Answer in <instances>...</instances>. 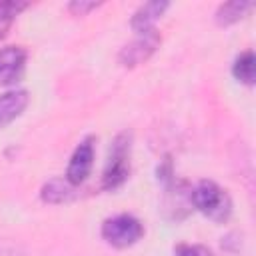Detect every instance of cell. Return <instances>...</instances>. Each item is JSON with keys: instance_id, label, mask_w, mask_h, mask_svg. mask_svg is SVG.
Here are the masks:
<instances>
[{"instance_id": "6da1fadb", "label": "cell", "mask_w": 256, "mask_h": 256, "mask_svg": "<svg viewBox=\"0 0 256 256\" xmlns=\"http://www.w3.org/2000/svg\"><path fill=\"white\" fill-rule=\"evenodd\" d=\"M190 204L212 222H226L232 214L230 194L212 180H202L190 190Z\"/></svg>"}, {"instance_id": "7a4b0ae2", "label": "cell", "mask_w": 256, "mask_h": 256, "mask_svg": "<svg viewBox=\"0 0 256 256\" xmlns=\"http://www.w3.org/2000/svg\"><path fill=\"white\" fill-rule=\"evenodd\" d=\"M130 134L122 132L116 136L112 148H110V156L102 174V188L104 190H116L120 188L128 176H130Z\"/></svg>"}, {"instance_id": "3957f363", "label": "cell", "mask_w": 256, "mask_h": 256, "mask_svg": "<svg viewBox=\"0 0 256 256\" xmlns=\"http://www.w3.org/2000/svg\"><path fill=\"white\" fill-rule=\"evenodd\" d=\"M144 236V224L132 214H118L102 224V238L114 248H130Z\"/></svg>"}, {"instance_id": "277c9868", "label": "cell", "mask_w": 256, "mask_h": 256, "mask_svg": "<svg viewBox=\"0 0 256 256\" xmlns=\"http://www.w3.org/2000/svg\"><path fill=\"white\" fill-rule=\"evenodd\" d=\"M160 42H162V36H160V32L156 28H150V30H144V32H136V38L132 42H128L120 50L118 60H120V64L124 68L140 66L160 48Z\"/></svg>"}, {"instance_id": "5b68a950", "label": "cell", "mask_w": 256, "mask_h": 256, "mask_svg": "<svg viewBox=\"0 0 256 256\" xmlns=\"http://www.w3.org/2000/svg\"><path fill=\"white\" fill-rule=\"evenodd\" d=\"M94 156H96L94 138L88 136L76 146V150H74V154L68 162V168H66V180L72 186H80L82 182L88 180V176L92 172V166H94Z\"/></svg>"}, {"instance_id": "8992f818", "label": "cell", "mask_w": 256, "mask_h": 256, "mask_svg": "<svg viewBox=\"0 0 256 256\" xmlns=\"http://www.w3.org/2000/svg\"><path fill=\"white\" fill-rule=\"evenodd\" d=\"M28 54L20 46H4L0 48V84L12 86L22 80L26 72Z\"/></svg>"}, {"instance_id": "52a82bcc", "label": "cell", "mask_w": 256, "mask_h": 256, "mask_svg": "<svg viewBox=\"0 0 256 256\" xmlns=\"http://www.w3.org/2000/svg\"><path fill=\"white\" fill-rule=\"evenodd\" d=\"M30 102V94L26 90H10L0 96V128L14 122Z\"/></svg>"}, {"instance_id": "ba28073f", "label": "cell", "mask_w": 256, "mask_h": 256, "mask_svg": "<svg viewBox=\"0 0 256 256\" xmlns=\"http://www.w3.org/2000/svg\"><path fill=\"white\" fill-rule=\"evenodd\" d=\"M166 8H168V2H158V0L142 4V6L134 12V16H132V20H130L132 30H134V32H144V30L156 28L154 24H156V20L164 14Z\"/></svg>"}, {"instance_id": "9c48e42d", "label": "cell", "mask_w": 256, "mask_h": 256, "mask_svg": "<svg viewBox=\"0 0 256 256\" xmlns=\"http://www.w3.org/2000/svg\"><path fill=\"white\" fill-rule=\"evenodd\" d=\"M250 10H252V2L234 0V2L222 4V6L216 10V16H214V18H216V24H218V26H230V24L240 22Z\"/></svg>"}, {"instance_id": "30bf717a", "label": "cell", "mask_w": 256, "mask_h": 256, "mask_svg": "<svg viewBox=\"0 0 256 256\" xmlns=\"http://www.w3.org/2000/svg\"><path fill=\"white\" fill-rule=\"evenodd\" d=\"M72 192H74L72 190V184L66 178L64 180L54 178V180H50L42 188V200L48 202V204H64V202H68V200L74 198Z\"/></svg>"}, {"instance_id": "8fae6325", "label": "cell", "mask_w": 256, "mask_h": 256, "mask_svg": "<svg viewBox=\"0 0 256 256\" xmlns=\"http://www.w3.org/2000/svg\"><path fill=\"white\" fill-rule=\"evenodd\" d=\"M232 74L238 82L252 86L254 84V52L252 50H244L232 64Z\"/></svg>"}, {"instance_id": "7c38bea8", "label": "cell", "mask_w": 256, "mask_h": 256, "mask_svg": "<svg viewBox=\"0 0 256 256\" xmlns=\"http://www.w3.org/2000/svg\"><path fill=\"white\" fill-rule=\"evenodd\" d=\"M24 8H28L26 2H16V0H2L0 2V40L8 36L10 28H12L14 20H16V16Z\"/></svg>"}, {"instance_id": "4fadbf2b", "label": "cell", "mask_w": 256, "mask_h": 256, "mask_svg": "<svg viewBox=\"0 0 256 256\" xmlns=\"http://www.w3.org/2000/svg\"><path fill=\"white\" fill-rule=\"evenodd\" d=\"M174 256H212V252L202 244H180L176 246Z\"/></svg>"}, {"instance_id": "5bb4252c", "label": "cell", "mask_w": 256, "mask_h": 256, "mask_svg": "<svg viewBox=\"0 0 256 256\" xmlns=\"http://www.w3.org/2000/svg\"><path fill=\"white\" fill-rule=\"evenodd\" d=\"M100 6V2H84V0H76L68 4V10L74 12L76 16H86L90 10H96Z\"/></svg>"}]
</instances>
